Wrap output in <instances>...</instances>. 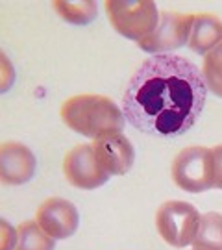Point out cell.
I'll return each mask as SVG.
<instances>
[{
    "instance_id": "obj_1",
    "label": "cell",
    "mask_w": 222,
    "mask_h": 250,
    "mask_svg": "<svg viewBox=\"0 0 222 250\" xmlns=\"http://www.w3.org/2000/svg\"><path fill=\"white\" fill-rule=\"evenodd\" d=\"M205 97L204 76L195 63L176 54H158L133 72L122 95V111L142 134L178 137L195 126Z\"/></svg>"
},
{
    "instance_id": "obj_2",
    "label": "cell",
    "mask_w": 222,
    "mask_h": 250,
    "mask_svg": "<svg viewBox=\"0 0 222 250\" xmlns=\"http://www.w3.org/2000/svg\"><path fill=\"white\" fill-rule=\"evenodd\" d=\"M61 121L72 132L89 139H104L122 132L124 111L104 95H76L63 102Z\"/></svg>"
},
{
    "instance_id": "obj_3",
    "label": "cell",
    "mask_w": 222,
    "mask_h": 250,
    "mask_svg": "<svg viewBox=\"0 0 222 250\" xmlns=\"http://www.w3.org/2000/svg\"><path fill=\"white\" fill-rule=\"evenodd\" d=\"M104 8L111 26L137 43L150 36L160 22V11L152 0H107Z\"/></svg>"
},
{
    "instance_id": "obj_4",
    "label": "cell",
    "mask_w": 222,
    "mask_h": 250,
    "mask_svg": "<svg viewBox=\"0 0 222 250\" xmlns=\"http://www.w3.org/2000/svg\"><path fill=\"white\" fill-rule=\"evenodd\" d=\"M200 217L193 204L183 200H169L160 206L156 213V228L161 239L174 249H185L195 241Z\"/></svg>"
},
{
    "instance_id": "obj_5",
    "label": "cell",
    "mask_w": 222,
    "mask_h": 250,
    "mask_svg": "<svg viewBox=\"0 0 222 250\" xmlns=\"http://www.w3.org/2000/svg\"><path fill=\"white\" fill-rule=\"evenodd\" d=\"M172 180L187 193H204L213 188L211 148L187 146L172 161Z\"/></svg>"
},
{
    "instance_id": "obj_6",
    "label": "cell",
    "mask_w": 222,
    "mask_h": 250,
    "mask_svg": "<svg viewBox=\"0 0 222 250\" xmlns=\"http://www.w3.org/2000/svg\"><path fill=\"white\" fill-rule=\"evenodd\" d=\"M193 22H195V15L163 11L160 15L158 28L146 39L139 41L137 46L144 52L154 54V56L169 54L170 50H176L185 43H189Z\"/></svg>"
},
{
    "instance_id": "obj_7",
    "label": "cell",
    "mask_w": 222,
    "mask_h": 250,
    "mask_svg": "<svg viewBox=\"0 0 222 250\" xmlns=\"http://www.w3.org/2000/svg\"><path fill=\"white\" fill-rule=\"evenodd\" d=\"M63 172L67 182L78 189H97L104 186L109 176L100 167L93 145H78L74 146L63 161Z\"/></svg>"
},
{
    "instance_id": "obj_8",
    "label": "cell",
    "mask_w": 222,
    "mask_h": 250,
    "mask_svg": "<svg viewBox=\"0 0 222 250\" xmlns=\"http://www.w3.org/2000/svg\"><path fill=\"white\" fill-rule=\"evenodd\" d=\"M37 223L52 239H67L76 233L80 215L72 202L60 197L46 198L37 209Z\"/></svg>"
},
{
    "instance_id": "obj_9",
    "label": "cell",
    "mask_w": 222,
    "mask_h": 250,
    "mask_svg": "<svg viewBox=\"0 0 222 250\" xmlns=\"http://www.w3.org/2000/svg\"><path fill=\"white\" fill-rule=\"evenodd\" d=\"M36 156L26 145L9 141L0 148V178L8 186H22L36 174Z\"/></svg>"
},
{
    "instance_id": "obj_10",
    "label": "cell",
    "mask_w": 222,
    "mask_h": 250,
    "mask_svg": "<svg viewBox=\"0 0 222 250\" xmlns=\"http://www.w3.org/2000/svg\"><path fill=\"white\" fill-rule=\"evenodd\" d=\"M93 146H95L98 163L107 176H121L133 167L135 150L132 146V141L126 135H109L95 141Z\"/></svg>"
},
{
    "instance_id": "obj_11",
    "label": "cell",
    "mask_w": 222,
    "mask_h": 250,
    "mask_svg": "<svg viewBox=\"0 0 222 250\" xmlns=\"http://www.w3.org/2000/svg\"><path fill=\"white\" fill-rule=\"evenodd\" d=\"M222 43V21L209 13H200L195 15L191 37H189V48L193 52L205 56L213 48Z\"/></svg>"
},
{
    "instance_id": "obj_12",
    "label": "cell",
    "mask_w": 222,
    "mask_h": 250,
    "mask_svg": "<svg viewBox=\"0 0 222 250\" xmlns=\"http://www.w3.org/2000/svg\"><path fill=\"white\" fill-rule=\"evenodd\" d=\"M193 250H222V215L209 211L200 217Z\"/></svg>"
},
{
    "instance_id": "obj_13",
    "label": "cell",
    "mask_w": 222,
    "mask_h": 250,
    "mask_svg": "<svg viewBox=\"0 0 222 250\" xmlns=\"http://www.w3.org/2000/svg\"><path fill=\"white\" fill-rule=\"evenodd\" d=\"M54 241L37 221H22L17 226L15 250H54Z\"/></svg>"
},
{
    "instance_id": "obj_14",
    "label": "cell",
    "mask_w": 222,
    "mask_h": 250,
    "mask_svg": "<svg viewBox=\"0 0 222 250\" xmlns=\"http://www.w3.org/2000/svg\"><path fill=\"white\" fill-rule=\"evenodd\" d=\"M52 6L63 21L76 24V26H85L91 21L97 19L98 4L93 0H87V2H54Z\"/></svg>"
},
{
    "instance_id": "obj_15",
    "label": "cell",
    "mask_w": 222,
    "mask_h": 250,
    "mask_svg": "<svg viewBox=\"0 0 222 250\" xmlns=\"http://www.w3.org/2000/svg\"><path fill=\"white\" fill-rule=\"evenodd\" d=\"M202 76H204L205 87L211 91L215 97L222 99V43L209 54H205Z\"/></svg>"
},
{
    "instance_id": "obj_16",
    "label": "cell",
    "mask_w": 222,
    "mask_h": 250,
    "mask_svg": "<svg viewBox=\"0 0 222 250\" xmlns=\"http://www.w3.org/2000/svg\"><path fill=\"white\" fill-rule=\"evenodd\" d=\"M211 172H213V188L222 189V145L211 148Z\"/></svg>"
}]
</instances>
